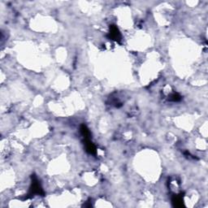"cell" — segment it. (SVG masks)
Listing matches in <instances>:
<instances>
[{
  "mask_svg": "<svg viewBox=\"0 0 208 208\" xmlns=\"http://www.w3.org/2000/svg\"><path fill=\"white\" fill-rule=\"evenodd\" d=\"M110 38H111L112 40H115V41H120V38H121V35L119 31V29L115 26L112 25L111 28H110Z\"/></svg>",
  "mask_w": 208,
  "mask_h": 208,
  "instance_id": "obj_1",
  "label": "cell"
},
{
  "mask_svg": "<svg viewBox=\"0 0 208 208\" xmlns=\"http://www.w3.org/2000/svg\"><path fill=\"white\" fill-rule=\"evenodd\" d=\"M31 194H43V189L37 180H33L31 186Z\"/></svg>",
  "mask_w": 208,
  "mask_h": 208,
  "instance_id": "obj_2",
  "label": "cell"
},
{
  "mask_svg": "<svg viewBox=\"0 0 208 208\" xmlns=\"http://www.w3.org/2000/svg\"><path fill=\"white\" fill-rule=\"evenodd\" d=\"M85 149H86V151L90 154H92L94 155L96 153V148H95V146L90 142V140L87 138L86 141H85Z\"/></svg>",
  "mask_w": 208,
  "mask_h": 208,
  "instance_id": "obj_3",
  "label": "cell"
},
{
  "mask_svg": "<svg viewBox=\"0 0 208 208\" xmlns=\"http://www.w3.org/2000/svg\"><path fill=\"white\" fill-rule=\"evenodd\" d=\"M172 203L174 204L175 207H182L183 206V200L181 197L179 196H176L172 199Z\"/></svg>",
  "mask_w": 208,
  "mask_h": 208,
  "instance_id": "obj_4",
  "label": "cell"
},
{
  "mask_svg": "<svg viewBox=\"0 0 208 208\" xmlns=\"http://www.w3.org/2000/svg\"><path fill=\"white\" fill-rule=\"evenodd\" d=\"M80 132H81V134L84 136V137H85V139H87L90 134L89 129L87 128V127H86L85 125H81V126H80Z\"/></svg>",
  "mask_w": 208,
  "mask_h": 208,
  "instance_id": "obj_5",
  "label": "cell"
},
{
  "mask_svg": "<svg viewBox=\"0 0 208 208\" xmlns=\"http://www.w3.org/2000/svg\"><path fill=\"white\" fill-rule=\"evenodd\" d=\"M169 99L171 101H173V102H178L180 100V96L178 94H173V95H171Z\"/></svg>",
  "mask_w": 208,
  "mask_h": 208,
  "instance_id": "obj_6",
  "label": "cell"
}]
</instances>
